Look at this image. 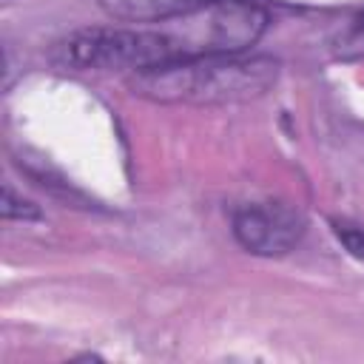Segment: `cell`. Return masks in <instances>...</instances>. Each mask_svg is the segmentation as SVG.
Listing matches in <instances>:
<instances>
[{"instance_id": "6da1fadb", "label": "cell", "mask_w": 364, "mask_h": 364, "mask_svg": "<svg viewBox=\"0 0 364 364\" xmlns=\"http://www.w3.org/2000/svg\"><path fill=\"white\" fill-rule=\"evenodd\" d=\"M279 63L264 54H205L173 60L128 77V88L151 102L222 105L247 102L276 85Z\"/></svg>"}, {"instance_id": "7a4b0ae2", "label": "cell", "mask_w": 364, "mask_h": 364, "mask_svg": "<svg viewBox=\"0 0 364 364\" xmlns=\"http://www.w3.org/2000/svg\"><path fill=\"white\" fill-rule=\"evenodd\" d=\"M173 60L205 54H242L267 28V11L253 0H202L185 14L156 26Z\"/></svg>"}, {"instance_id": "3957f363", "label": "cell", "mask_w": 364, "mask_h": 364, "mask_svg": "<svg viewBox=\"0 0 364 364\" xmlns=\"http://www.w3.org/2000/svg\"><path fill=\"white\" fill-rule=\"evenodd\" d=\"M54 60L77 71H148L173 63L168 40L154 26L80 28L54 48Z\"/></svg>"}, {"instance_id": "277c9868", "label": "cell", "mask_w": 364, "mask_h": 364, "mask_svg": "<svg viewBox=\"0 0 364 364\" xmlns=\"http://www.w3.org/2000/svg\"><path fill=\"white\" fill-rule=\"evenodd\" d=\"M304 233V219L299 210L282 202H253L233 213L236 242L256 256H284Z\"/></svg>"}, {"instance_id": "5b68a950", "label": "cell", "mask_w": 364, "mask_h": 364, "mask_svg": "<svg viewBox=\"0 0 364 364\" xmlns=\"http://www.w3.org/2000/svg\"><path fill=\"white\" fill-rule=\"evenodd\" d=\"M202 0H100L102 11L119 23L134 26H156L176 14L191 11Z\"/></svg>"}, {"instance_id": "8992f818", "label": "cell", "mask_w": 364, "mask_h": 364, "mask_svg": "<svg viewBox=\"0 0 364 364\" xmlns=\"http://www.w3.org/2000/svg\"><path fill=\"white\" fill-rule=\"evenodd\" d=\"M3 219H40V208L14 193L11 185L3 188Z\"/></svg>"}, {"instance_id": "52a82bcc", "label": "cell", "mask_w": 364, "mask_h": 364, "mask_svg": "<svg viewBox=\"0 0 364 364\" xmlns=\"http://www.w3.org/2000/svg\"><path fill=\"white\" fill-rule=\"evenodd\" d=\"M336 236H338V242L350 250V256H355L358 262H364V230H361V228L336 225Z\"/></svg>"}, {"instance_id": "ba28073f", "label": "cell", "mask_w": 364, "mask_h": 364, "mask_svg": "<svg viewBox=\"0 0 364 364\" xmlns=\"http://www.w3.org/2000/svg\"><path fill=\"white\" fill-rule=\"evenodd\" d=\"M355 34H358V37H364V11L355 17Z\"/></svg>"}]
</instances>
